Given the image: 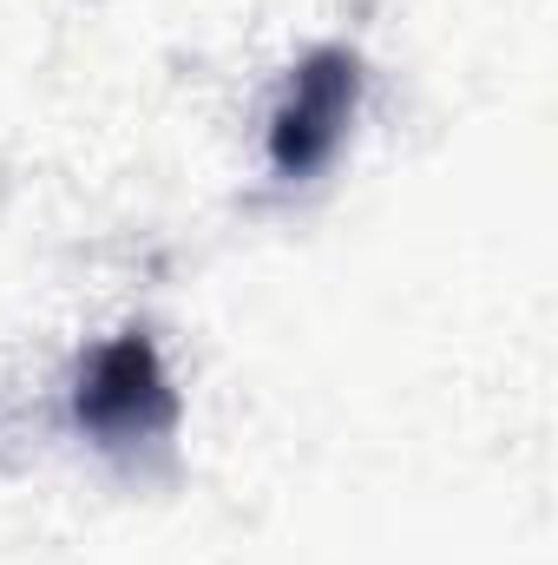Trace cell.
<instances>
[{
  "label": "cell",
  "mask_w": 558,
  "mask_h": 565,
  "mask_svg": "<svg viewBox=\"0 0 558 565\" xmlns=\"http://www.w3.org/2000/svg\"><path fill=\"white\" fill-rule=\"evenodd\" d=\"M73 415H79L86 434H99L112 447L119 440H151V434H164V427L178 422V395H171V382L158 369V349L144 342L139 329L112 335L86 362L79 395H73Z\"/></svg>",
  "instance_id": "7a4b0ae2"
},
{
  "label": "cell",
  "mask_w": 558,
  "mask_h": 565,
  "mask_svg": "<svg viewBox=\"0 0 558 565\" xmlns=\"http://www.w3.org/2000/svg\"><path fill=\"white\" fill-rule=\"evenodd\" d=\"M355 99H362V60L348 46H315L296 79H289V99L270 119V164L282 178H309L335 158V145L355 119Z\"/></svg>",
  "instance_id": "6da1fadb"
}]
</instances>
